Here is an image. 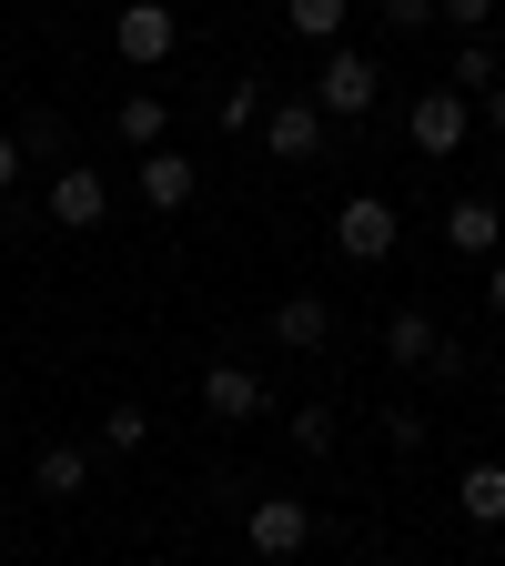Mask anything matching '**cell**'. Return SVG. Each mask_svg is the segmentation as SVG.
Masks as SVG:
<instances>
[{"instance_id": "obj_1", "label": "cell", "mask_w": 505, "mask_h": 566, "mask_svg": "<svg viewBox=\"0 0 505 566\" xmlns=\"http://www.w3.org/2000/svg\"><path fill=\"white\" fill-rule=\"evenodd\" d=\"M394 243H404V212H394L385 192H354V202L334 212V253H344V263H385Z\"/></svg>"}, {"instance_id": "obj_2", "label": "cell", "mask_w": 505, "mask_h": 566, "mask_svg": "<svg viewBox=\"0 0 505 566\" xmlns=\"http://www.w3.org/2000/svg\"><path fill=\"white\" fill-rule=\"evenodd\" d=\"M375 102H385L375 51H334V61H324V82H314V112H324V122H365Z\"/></svg>"}, {"instance_id": "obj_3", "label": "cell", "mask_w": 505, "mask_h": 566, "mask_svg": "<svg viewBox=\"0 0 505 566\" xmlns=\"http://www.w3.org/2000/svg\"><path fill=\"white\" fill-rule=\"evenodd\" d=\"M243 546H253L263 566H283V556H304V546H314V506H304V495H263V506L243 516Z\"/></svg>"}, {"instance_id": "obj_4", "label": "cell", "mask_w": 505, "mask_h": 566, "mask_svg": "<svg viewBox=\"0 0 505 566\" xmlns=\"http://www.w3.org/2000/svg\"><path fill=\"white\" fill-rule=\"evenodd\" d=\"M172 41H182V21H172V0H122V21H112V51H122L131 71H152V61H172Z\"/></svg>"}, {"instance_id": "obj_5", "label": "cell", "mask_w": 505, "mask_h": 566, "mask_svg": "<svg viewBox=\"0 0 505 566\" xmlns=\"http://www.w3.org/2000/svg\"><path fill=\"white\" fill-rule=\"evenodd\" d=\"M102 212H112V182H102L92 163H61V172H51V223L102 233Z\"/></svg>"}, {"instance_id": "obj_6", "label": "cell", "mask_w": 505, "mask_h": 566, "mask_svg": "<svg viewBox=\"0 0 505 566\" xmlns=\"http://www.w3.org/2000/svg\"><path fill=\"white\" fill-rule=\"evenodd\" d=\"M404 132H414V153H435V163H445L455 142H465V92H445V82H435V92H414Z\"/></svg>"}, {"instance_id": "obj_7", "label": "cell", "mask_w": 505, "mask_h": 566, "mask_svg": "<svg viewBox=\"0 0 505 566\" xmlns=\"http://www.w3.org/2000/svg\"><path fill=\"white\" fill-rule=\"evenodd\" d=\"M131 192L152 202V212H182V202L202 192V172H192V163L172 153V142H162V153H141V163H131Z\"/></svg>"}, {"instance_id": "obj_8", "label": "cell", "mask_w": 505, "mask_h": 566, "mask_svg": "<svg viewBox=\"0 0 505 566\" xmlns=\"http://www.w3.org/2000/svg\"><path fill=\"white\" fill-rule=\"evenodd\" d=\"M273 395H263V375L253 365H202V415H223V424H253Z\"/></svg>"}, {"instance_id": "obj_9", "label": "cell", "mask_w": 505, "mask_h": 566, "mask_svg": "<svg viewBox=\"0 0 505 566\" xmlns=\"http://www.w3.org/2000/svg\"><path fill=\"white\" fill-rule=\"evenodd\" d=\"M263 142H273V163H314L324 153V112L314 102H283V112H263Z\"/></svg>"}, {"instance_id": "obj_10", "label": "cell", "mask_w": 505, "mask_h": 566, "mask_svg": "<svg viewBox=\"0 0 505 566\" xmlns=\"http://www.w3.org/2000/svg\"><path fill=\"white\" fill-rule=\"evenodd\" d=\"M445 243H455V253H475V263H495L505 212H495V202H475V192H465V202H445Z\"/></svg>"}, {"instance_id": "obj_11", "label": "cell", "mask_w": 505, "mask_h": 566, "mask_svg": "<svg viewBox=\"0 0 505 566\" xmlns=\"http://www.w3.org/2000/svg\"><path fill=\"white\" fill-rule=\"evenodd\" d=\"M273 344H283V354H324V344H334V314H324L314 294H283V304H273Z\"/></svg>"}, {"instance_id": "obj_12", "label": "cell", "mask_w": 505, "mask_h": 566, "mask_svg": "<svg viewBox=\"0 0 505 566\" xmlns=\"http://www.w3.org/2000/svg\"><path fill=\"white\" fill-rule=\"evenodd\" d=\"M435 344H445V334H435V314H424V304H394V314H385V354H394V365H435Z\"/></svg>"}, {"instance_id": "obj_13", "label": "cell", "mask_w": 505, "mask_h": 566, "mask_svg": "<svg viewBox=\"0 0 505 566\" xmlns=\"http://www.w3.org/2000/svg\"><path fill=\"white\" fill-rule=\"evenodd\" d=\"M455 506H465V526H505V465H465Z\"/></svg>"}, {"instance_id": "obj_14", "label": "cell", "mask_w": 505, "mask_h": 566, "mask_svg": "<svg viewBox=\"0 0 505 566\" xmlns=\"http://www.w3.org/2000/svg\"><path fill=\"white\" fill-rule=\"evenodd\" d=\"M31 485H41V495H82V485H92V455H82V446H41V455H31Z\"/></svg>"}, {"instance_id": "obj_15", "label": "cell", "mask_w": 505, "mask_h": 566, "mask_svg": "<svg viewBox=\"0 0 505 566\" xmlns=\"http://www.w3.org/2000/svg\"><path fill=\"white\" fill-rule=\"evenodd\" d=\"M112 132L131 142V153H162V92H122V112H112Z\"/></svg>"}, {"instance_id": "obj_16", "label": "cell", "mask_w": 505, "mask_h": 566, "mask_svg": "<svg viewBox=\"0 0 505 566\" xmlns=\"http://www.w3.org/2000/svg\"><path fill=\"white\" fill-rule=\"evenodd\" d=\"M263 112H273V92H263V71H243V82H233L223 102H212V122H223V132H253Z\"/></svg>"}, {"instance_id": "obj_17", "label": "cell", "mask_w": 505, "mask_h": 566, "mask_svg": "<svg viewBox=\"0 0 505 566\" xmlns=\"http://www.w3.org/2000/svg\"><path fill=\"white\" fill-rule=\"evenodd\" d=\"M495 82H505V71H495V51H485V41H465V51L445 61V92H495Z\"/></svg>"}, {"instance_id": "obj_18", "label": "cell", "mask_w": 505, "mask_h": 566, "mask_svg": "<svg viewBox=\"0 0 505 566\" xmlns=\"http://www.w3.org/2000/svg\"><path fill=\"white\" fill-rule=\"evenodd\" d=\"M344 11H354V0H283V21H294L304 41H334V31H344Z\"/></svg>"}, {"instance_id": "obj_19", "label": "cell", "mask_w": 505, "mask_h": 566, "mask_svg": "<svg viewBox=\"0 0 505 566\" xmlns=\"http://www.w3.org/2000/svg\"><path fill=\"white\" fill-rule=\"evenodd\" d=\"M21 153H41V163H61V153H71V132H61V112H31V122H21Z\"/></svg>"}, {"instance_id": "obj_20", "label": "cell", "mask_w": 505, "mask_h": 566, "mask_svg": "<svg viewBox=\"0 0 505 566\" xmlns=\"http://www.w3.org/2000/svg\"><path fill=\"white\" fill-rule=\"evenodd\" d=\"M294 446L304 455H334V405H294Z\"/></svg>"}, {"instance_id": "obj_21", "label": "cell", "mask_w": 505, "mask_h": 566, "mask_svg": "<svg viewBox=\"0 0 505 566\" xmlns=\"http://www.w3.org/2000/svg\"><path fill=\"white\" fill-rule=\"evenodd\" d=\"M141 436H152V415H141V405H112V415H102V446H122V455H131Z\"/></svg>"}, {"instance_id": "obj_22", "label": "cell", "mask_w": 505, "mask_h": 566, "mask_svg": "<svg viewBox=\"0 0 505 566\" xmlns=\"http://www.w3.org/2000/svg\"><path fill=\"white\" fill-rule=\"evenodd\" d=\"M385 446H394V455L424 446V405H385Z\"/></svg>"}, {"instance_id": "obj_23", "label": "cell", "mask_w": 505, "mask_h": 566, "mask_svg": "<svg viewBox=\"0 0 505 566\" xmlns=\"http://www.w3.org/2000/svg\"><path fill=\"white\" fill-rule=\"evenodd\" d=\"M435 21H455L465 41H485V21H495V0H435Z\"/></svg>"}, {"instance_id": "obj_24", "label": "cell", "mask_w": 505, "mask_h": 566, "mask_svg": "<svg viewBox=\"0 0 505 566\" xmlns=\"http://www.w3.org/2000/svg\"><path fill=\"white\" fill-rule=\"evenodd\" d=\"M385 21H394V31H404V41H414V31H424V21H435V0H385Z\"/></svg>"}, {"instance_id": "obj_25", "label": "cell", "mask_w": 505, "mask_h": 566, "mask_svg": "<svg viewBox=\"0 0 505 566\" xmlns=\"http://www.w3.org/2000/svg\"><path fill=\"white\" fill-rule=\"evenodd\" d=\"M21 163H31V153H21V132H0V192L21 182Z\"/></svg>"}, {"instance_id": "obj_26", "label": "cell", "mask_w": 505, "mask_h": 566, "mask_svg": "<svg viewBox=\"0 0 505 566\" xmlns=\"http://www.w3.org/2000/svg\"><path fill=\"white\" fill-rule=\"evenodd\" d=\"M485 304H495V314H505V253H495V263H485Z\"/></svg>"}, {"instance_id": "obj_27", "label": "cell", "mask_w": 505, "mask_h": 566, "mask_svg": "<svg viewBox=\"0 0 505 566\" xmlns=\"http://www.w3.org/2000/svg\"><path fill=\"white\" fill-rule=\"evenodd\" d=\"M485 122H495V132H505V82H495V92H485Z\"/></svg>"}]
</instances>
